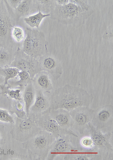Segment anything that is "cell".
<instances>
[{
    "label": "cell",
    "mask_w": 113,
    "mask_h": 160,
    "mask_svg": "<svg viewBox=\"0 0 113 160\" xmlns=\"http://www.w3.org/2000/svg\"><path fill=\"white\" fill-rule=\"evenodd\" d=\"M50 110L63 109L69 112L81 107H90L94 97L82 88L66 84L54 91L49 98Z\"/></svg>",
    "instance_id": "cell-1"
},
{
    "label": "cell",
    "mask_w": 113,
    "mask_h": 160,
    "mask_svg": "<svg viewBox=\"0 0 113 160\" xmlns=\"http://www.w3.org/2000/svg\"><path fill=\"white\" fill-rule=\"evenodd\" d=\"M94 12L93 9L85 10L69 2L64 6L57 4L54 10L51 13L50 18L59 23L72 25L74 27L78 28L85 24L86 20Z\"/></svg>",
    "instance_id": "cell-2"
},
{
    "label": "cell",
    "mask_w": 113,
    "mask_h": 160,
    "mask_svg": "<svg viewBox=\"0 0 113 160\" xmlns=\"http://www.w3.org/2000/svg\"><path fill=\"white\" fill-rule=\"evenodd\" d=\"M55 138L52 134L41 130L22 146L27 151L28 160H47Z\"/></svg>",
    "instance_id": "cell-3"
},
{
    "label": "cell",
    "mask_w": 113,
    "mask_h": 160,
    "mask_svg": "<svg viewBox=\"0 0 113 160\" xmlns=\"http://www.w3.org/2000/svg\"><path fill=\"white\" fill-rule=\"evenodd\" d=\"M16 23L14 11L7 0H0V45L14 48L12 32Z\"/></svg>",
    "instance_id": "cell-4"
},
{
    "label": "cell",
    "mask_w": 113,
    "mask_h": 160,
    "mask_svg": "<svg viewBox=\"0 0 113 160\" xmlns=\"http://www.w3.org/2000/svg\"><path fill=\"white\" fill-rule=\"evenodd\" d=\"M25 31L27 37L23 42L22 51L37 59L48 53L49 43L44 32L29 28Z\"/></svg>",
    "instance_id": "cell-5"
},
{
    "label": "cell",
    "mask_w": 113,
    "mask_h": 160,
    "mask_svg": "<svg viewBox=\"0 0 113 160\" xmlns=\"http://www.w3.org/2000/svg\"><path fill=\"white\" fill-rule=\"evenodd\" d=\"M41 130L37 124L36 115L29 113L27 119L16 117L10 133L13 139L23 143L29 140Z\"/></svg>",
    "instance_id": "cell-6"
},
{
    "label": "cell",
    "mask_w": 113,
    "mask_h": 160,
    "mask_svg": "<svg viewBox=\"0 0 113 160\" xmlns=\"http://www.w3.org/2000/svg\"><path fill=\"white\" fill-rule=\"evenodd\" d=\"M9 67L27 72L32 79L42 71L38 59L28 55L20 48L16 50L14 60Z\"/></svg>",
    "instance_id": "cell-7"
},
{
    "label": "cell",
    "mask_w": 113,
    "mask_h": 160,
    "mask_svg": "<svg viewBox=\"0 0 113 160\" xmlns=\"http://www.w3.org/2000/svg\"><path fill=\"white\" fill-rule=\"evenodd\" d=\"M49 110L42 114L36 115L37 124L42 130L51 133L55 138L66 135L78 138V136L71 130H65L61 128L49 115Z\"/></svg>",
    "instance_id": "cell-8"
},
{
    "label": "cell",
    "mask_w": 113,
    "mask_h": 160,
    "mask_svg": "<svg viewBox=\"0 0 113 160\" xmlns=\"http://www.w3.org/2000/svg\"><path fill=\"white\" fill-rule=\"evenodd\" d=\"M94 110L88 107H78L69 112L74 121L73 128L83 134L93 118Z\"/></svg>",
    "instance_id": "cell-9"
},
{
    "label": "cell",
    "mask_w": 113,
    "mask_h": 160,
    "mask_svg": "<svg viewBox=\"0 0 113 160\" xmlns=\"http://www.w3.org/2000/svg\"><path fill=\"white\" fill-rule=\"evenodd\" d=\"M88 128L94 143V149L105 154L113 152V146L110 143L112 133L104 134L101 130L94 127L90 122L88 124Z\"/></svg>",
    "instance_id": "cell-10"
},
{
    "label": "cell",
    "mask_w": 113,
    "mask_h": 160,
    "mask_svg": "<svg viewBox=\"0 0 113 160\" xmlns=\"http://www.w3.org/2000/svg\"><path fill=\"white\" fill-rule=\"evenodd\" d=\"M71 136L66 135L55 138L47 160H53L57 156L75 151L78 148L73 146Z\"/></svg>",
    "instance_id": "cell-11"
},
{
    "label": "cell",
    "mask_w": 113,
    "mask_h": 160,
    "mask_svg": "<svg viewBox=\"0 0 113 160\" xmlns=\"http://www.w3.org/2000/svg\"><path fill=\"white\" fill-rule=\"evenodd\" d=\"M43 71L47 72L55 81L62 75L63 69L60 61L54 55L47 53L38 59Z\"/></svg>",
    "instance_id": "cell-12"
},
{
    "label": "cell",
    "mask_w": 113,
    "mask_h": 160,
    "mask_svg": "<svg viewBox=\"0 0 113 160\" xmlns=\"http://www.w3.org/2000/svg\"><path fill=\"white\" fill-rule=\"evenodd\" d=\"M90 123L94 127L100 130L112 125L113 106L107 105L94 110L93 118Z\"/></svg>",
    "instance_id": "cell-13"
},
{
    "label": "cell",
    "mask_w": 113,
    "mask_h": 160,
    "mask_svg": "<svg viewBox=\"0 0 113 160\" xmlns=\"http://www.w3.org/2000/svg\"><path fill=\"white\" fill-rule=\"evenodd\" d=\"M94 149L78 148L75 151L64 154V160H102L103 157Z\"/></svg>",
    "instance_id": "cell-14"
},
{
    "label": "cell",
    "mask_w": 113,
    "mask_h": 160,
    "mask_svg": "<svg viewBox=\"0 0 113 160\" xmlns=\"http://www.w3.org/2000/svg\"><path fill=\"white\" fill-rule=\"evenodd\" d=\"M49 115L60 127L65 130H71L74 121L69 112L63 109L49 110Z\"/></svg>",
    "instance_id": "cell-15"
},
{
    "label": "cell",
    "mask_w": 113,
    "mask_h": 160,
    "mask_svg": "<svg viewBox=\"0 0 113 160\" xmlns=\"http://www.w3.org/2000/svg\"><path fill=\"white\" fill-rule=\"evenodd\" d=\"M45 94L41 91L36 90L35 101L29 110V113L37 115L49 110L51 106L49 98Z\"/></svg>",
    "instance_id": "cell-16"
},
{
    "label": "cell",
    "mask_w": 113,
    "mask_h": 160,
    "mask_svg": "<svg viewBox=\"0 0 113 160\" xmlns=\"http://www.w3.org/2000/svg\"><path fill=\"white\" fill-rule=\"evenodd\" d=\"M32 83L36 90L41 91L45 93H50L53 89L49 74L43 71L34 76Z\"/></svg>",
    "instance_id": "cell-17"
},
{
    "label": "cell",
    "mask_w": 113,
    "mask_h": 160,
    "mask_svg": "<svg viewBox=\"0 0 113 160\" xmlns=\"http://www.w3.org/2000/svg\"><path fill=\"white\" fill-rule=\"evenodd\" d=\"M37 11L33 0H23L14 11L16 22L19 21L20 18H27L29 14Z\"/></svg>",
    "instance_id": "cell-18"
},
{
    "label": "cell",
    "mask_w": 113,
    "mask_h": 160,
    "mask_svg": "<svg viewBox=\"0 0 113 160\" xmlns=\"http://www.w3.org/2000/svg\"><path fill=\"white\" fill-rule=\"evenodd\" d=\"M36 95V90L32 82H31L25 86L22 95L27 117L29 114V110L34 103Z\"/></svg>",
    "instance_id": "cell-19"
},
{
    "label": "cell",
    "mask_w": 113,
    "mask_h": 160,
    "mask_svg": "<svg viewBox=\"0 0 113 160\" xmlns=\"http://www.w3.org/2000/svg\"><path fill=\"white\" fill-rule=\"evenodd\" d=\"M16 51H14L13 48L5 47L0 45L1 68H6L10 66L14 60Z\"/></svg>",
    "instance_id": "cell-20"
},
{
    "label": "cell",
    "mask_w": 113,
    "mask_h": 160,
    "mask_svg": "<svg viewBox=\"0 0 113 160\" xmlns=\"http://www.w3.org/2000/svg\"><path fill=\"white\" fill-rule=\"evenodd\" d=\"M9 112L11 115L15 114L18 118L25 119L28 118L23 98L20 100H12Z\"/></svg>",
    "instance_id": "cell-21"
},
{
    "label": "cell",
    "mask_w": 113,
    "mask_h": 160,
    "mask_svg": "<svg viewBox=\"0 0 113 160\" xmlns=\"http://www.w3.org/2000/svg\"><path fill=\"white\" fill-rule=\"evenodd\" d=\"M33 2L37 11L47 14L53 12L57 4L55 0H33Z\"/></svg>",
    "instance_id": "cell-22"
},
{
    "label": "cell",
    "mask_w": 113,
    "mask_h": 160,
    "mask_svg": "<svg viewBox=\"0 0 113 160\" xmlns=\"http://www.w3.org/2000/svg\"><path fill=\"white\" fill-rule=\"evenodd\" d=\"M18 75L20 78L18 81H8L7 86L9 88H14L18 87L22 88V87H25L29 83L32 82L33 79L27 72L21 71L18 72Z\"/></svg>",
    "instance_id": "cell-23"
},
{
    "label": "cell",
    "mask_w": 113,
    "mask_h": 160,
    "mask_svg": "<svg viewBox=\"0 0 113 160\" xmlns=\"http://www.w3.org/2000/svg\"><path fill=\"white\" fill-rule=\"evenodd\" d=\"M1 92L0 94L9 100H20L23 98L21 94L20 89L16 90H12L9 88L8 86L4 84L0 85Z\"/></svg>",
    "instance_id": "cell-24"
},
{
    "label": "cell",
    "mask_w": 113,
    "mask_h": 160,
    "mask_svg": "<svg viewBox=\"0 0 113 160\" xmlns=\"http://www.w3.org/2000/svg\"><path fill=\"white\" fill-rule=\"evenodd\" d=\"M38 11V13L24 18L25 23L31 28H36L39 29L44 18L51 16L50 14H44L40 10Z\"/></svg>",
    "instance_id": "cell-25"
},
{
    "label": "cell",
    "mask_w": 113,
    "mask_h": 160,
    "mask_svg": "<svg viewBox=\"0 0 113 160\" xmlns=\"http://www.w3.org/2000/svg\"><path fill=\"white\" fill-rule=\"evenodd\" d=\"M20 70L18 69L12 67H0V75L4 78V85H8L9 80L14 79L18 75Z\"/></svg>",
    "instance_id": "cell-26"
},
{
    "label": "cell",
    "mask_w": 113,
    "mask_h": 160,
    "mask_svg": "<svg viewBox=\"0 0 113 160\" xmlns=\"http://www.w3.org/2000/svg\"><path fill=\"white\" fill-rule=\"evenodd\" d=\"M1 160H28L27 155L20 154L11 150L7 151L6 153H3L2 150L0 154Z\"/></svg>",
    "instance_id": "cell-27"
},
{
    "label": "cell",
    "mask_w": 113,
    "mask_h": 160,
    "mask_svg": "<svg viewBox=\"0 0 113 160\" xmlns=\"http://www.w3.org/2000/svg\"><path fill=\"white\" fill-rule=\"evenodd\" d=\"M0 121L14 124L15 122L13 118L9 111L7 110L0 109Z\"/></svg>",
    "instance_id": "cell-28"
},
{
    "label": "cell",
    "mask_w": 113,
    "mask_h": 160,
    "mask_svg": "<svg viewBox=\"0 0 113 160\" xmlns=\"http://www.w3.org/2000/svg\"><path fill=\"white\" fill-rule=\"evenodd\" d=\"M13 38L17 42H20L24 38V33L21 28L14 27L12 32Z\"/></svg>",
    "instance_id": "cell-29"
},
{
    "label": "cell",
    "mask_w": 113,
    "mask_h": 160,
    "mask_svg": "<svg viewBox=\"0 0 113 160\" xmlns=\"http://www.w3.org/2000/svg\"><path fill=\"white\" fill-rule=\"evenodd\" d=\"M70 2L74 3L80 7L83 10L89 11L93 10L92 7L89 4L86 0H70Z\"/></svg>",
    "instance_id": "cell-30"
},
{
    "label": "cell",
    "mask_w": 113,
    "mask_h": 160,
    "mask_svg": "<svg viewBox=\"0 0 113 160\" xmlns=\"http://www.w3.org/2000/svg\"><path fill=\"white\" fill-rule=\"evenodd\" d=\"M81 144L83 148L86 149H94V145L93 140L89 137H85L81 139Z\"/></svg>",
    "instance_id": "cell-31"
},
{
    "label": "cell",
    "mask_w": 113,
    "mask_h": 160,
    "mask_svg": "<svg viewBox=\"0 0 113 160\" xmlns=\"http://www.w3.org/2000/svg\"><path fill=\"white\" fill-rule=\"evenodd\" d=\"M7 133L5 127L0 124V146L4 145L7 141Z\"/></svg>",
    "instance_id": "cell-32"
},
{
    "label": "cell",
    "mask_w": 113,
    "mask_h": 160,
    "mask_svg": "<svg viewBox=\"0 0 113 160\" xmlns=\"http://www.w3.org/2000/svg\"><path fill=\"white\" fill-rule=\"evenodd\" d=\"M113 37V25L109 26L107 28L106 30L104 33L102 38L105 40H109V39L112 38Z\"/></svg>",
    "instance_id": "cell-33"
},
{
    "label": "cell",
    "mask_w": 113,
    "mask_h": 160,
    "mask_svg": "<svg viewBox=\"0 0 113 160\" xmlns=\"http://www.w3.org/2000/svg\"><path fill=\"white\" fill-rule=\"evenodd\" d=\"M22 1V0H7L9 5L14 10L17 8Z\"/></svg>",
    "instance_id": "cell-34"
},
{
    "label": "cell",
    "mask_w": 113,
    "mask_h": 160,
    "mask_svg": "<svg viewBox=\"0 0 113 160\" xmlns=\"http://www.w3.org/2000/svg\"><path fill=\"white\" fill-rule=\"evenodd\" d=\"M103 160H113V152H108V153H105L104 156L103 158Z\"/></svg>",
    "instance_id": "cell-35"
},
{
    "label": "cell",
    "mask_w": 113,
    "mask_h": 160,
    "mask_svg": "<svg viewBox=\"0 0 113 160\" xmlns=\"http://www.w3.org/2000/svg\"><path fill=\"white\" fill-rule=\"evenodd\" d=\"M55 1L57 4L62 5V6L67 5L69 2V0H57Z\"/></svg>",
    "instance_id": "cell-36"
},
{
    "label": "cell",
    "mask_w": 113,
    "mask_h": 160,
    "mask_svg": "<svg viewBox=\"0 0 113 160\" xmlns=\"http://www.w3.org/2000/svg\"><path fill=\"white\" fill-rule=\"evenodd\" d=\"M4 84V78L2 76L0 75V85Z\"/></svg>",
    "instance_id": "cell-37"
},
{
    "label": "cell",
    "mask_w": 113,
    "mask_h": 160,
    "mask_svg": "<svg viewBox=\"0 0 113 160\" xmlns=\"http://www.w3.org/2000/svg\"><path fill=\"white\" fill-rule=\"evenodd\" d=\"M2 150V149L1 148H0V154H1V153Z\"/></svg>",
    "instance_id": "cell-38"
}]
</instances>
